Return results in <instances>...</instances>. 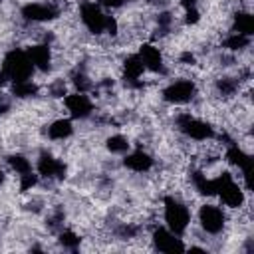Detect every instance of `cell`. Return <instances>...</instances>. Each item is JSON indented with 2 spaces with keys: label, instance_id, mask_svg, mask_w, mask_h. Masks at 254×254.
Here are the masks:
<instances>
[{
  "label": "cell",
  "instance_id": "cell-22",
  "mask_svg": "<svg viewBox=\"0 0 254 254\" xmlns=\"http://www.w3.org/2000/svg\"><path fill=\"white\" fill-rule=\"evenodd\" d=\"M103 10H109V12H113V10H119V8H123L125 4H127V0H95Z\"/></svg>",
  "mask_w": 254,
  "mask_h": 254
},
{
  "label": "cell",
  "instance_id": "cell-2",
  "mask_svg": "<svg viewBox=\"0 0 254 254\" xmlns=\"http://www.w3.org/2000/svg\"><path fill=\"white\" fill-rule=\"evenodd\" d=\"M175 127L183 137H187V139H190L194 143L210 141L216 135L214 125L208 119L198 117V115H194L190 111H177L175 113Z\"/></svg>",
  "mask_w": 254,
  "mask_h": 254
},
{
  "label": "cell",
  "instance_id": "cell-16",
  "mask_svg": "<svg viewBox=\"0 0 254 254\" xmlns=\"http://www.w3.org/2000/svg\"><path fill=\"white\" fill-rule=\"evenodd\" d=\"M228 30L252 38V34H254V18H252V12L250 10H234L232 16H230V28Z\"/></svg>",
  "mask_w": 254,
  "mask_h": 254
},
{
  "label": "cell",
  "instance_id": "cell-4",
  "mask_svg": "<svg viewBox=\"0 0 254 254\" xmlns=\"http://www.w3.org/2000/svg\"><path fill=\"white\" fill-rule=\"evenodd\" d=\"M198 97V85L190 77H177L171 79L161 89V99L167 105H189Z\"/></svg>",
  "mask_w": 254,
  "mask_h": 254
},
{
  "label": "cell",
  "instance_id": "cell-23",
  "mask_svg": "<svg viewBox=\"0 0 254 254\" xmlns=\"http://www.w3.org/2000/svg\"><path fill=\"white\" fill-rule=\"evenodd\" d=\"M10 111V97L0 89V117Z\"/></svg>",
  "mask_w": 254,
  "mask_h": 254
},
{
  "label": "cell",
  "instance_id": "cell-15",
  "mask_svg": "<svg viewBox=\"0 0 254 254\" xmlns=\"http://www.w3.org/2000/svg\"><path fill=\"white\" fill-rule=\"evenodd\" d=\"M220 50L224 52H230V54H242L250 48L252 44V38L250 36H244V34H238V32H226L222 38H220Z\"/></svg>",
  "mask_w": 254,
  "mask_h": 254
},
{
  "label": "cell",
  "instance_id": "cell-9",
  "mask_svg": "<svg viewBox=\"0 0 254 254\" xmlns=\"http://www.w3.org/2000/svg\"><path fill=\"white\" fill-rule=\"evenodd\" d=\"M151 248L157 252H187V244L183 242V236H177L167 226H153L151 228Z\"/></svg>",
  "mask_w": 254,
  "mask_h": 254
},
{
  "label": "cell",
  "instance_id": "cell-11",
  "mask_svg": "<svg viewBox=\"0 0 254 254\" xmlns=\"http://www.w3.org/2000/svg\"><path fill=\"white\" fill-rule=\"evenodd\" d=\"M36 173L44 181H64L67 175V165L52 153L42 151L36 159Z\"/></svg>",
  "mask_w": 254,
  "mask_h": 254
},
{
  "label": "cell",
  "instance_id": "cell-8",
  "mask_svg": "<svg viewBox=\"0 0 254 254\" xmlns=\"http://www.w3.org/2000/svg\"><path fill=\"white\" fill-rule=\"evenodd\" d=\"M137 56L141 58L145 71L151 73H159V75H167L169 67H167V60H165V52L163 48H159L155 42H143L137 50Z\"/></svg>",
  "mask_w": 254,
  "mask_h": 254
},
{
  "label": "cell",
  "instance_id": "cell-14",
  "mask_svg": "<svg viewBox=\"0 0 254 254\" xmlns=\"http://www.w3.org/2000/svg\"><path fill=\"white\" fill-rule=\"evenodd\" d=\"M75 127H73V119L71 117H58L54 121L48 123L46 127V137L50 141H65L73 135Z\"/></svg>",
  "mask_w": 254,
  "mask_h": 254
},
{
  "label": "cell",
  "instance_id": "cell-24",
  "mask_svg": "<svg viewBox=\"0 0 254 254\" xmlns=\"http://www.w3.org/2000/svg\"><path fill=\"white\" fill-rule=\"evenodd\" d=\"M6 179H8V175H6V171L4 169H0V187L6 183Z\"/></svg>",
  "mask_w": 254,
  "mask_h": 254
},
{
  "label": "cell",
  "instance_id": "cell-18",
  "mask_svg": "<svg viewBox=\"0 0 254 254\" xmlns=\"http://www.w3.org/2000/svg\"><path fill=\"white\" fill-rule=\"evenodd\" d=\"M6 165H8V169H10L12 173H16L18 177H20V175H26V173H32V161H30L26 155H22V153H12V155H8V157H6Z\"/></svg>",
  "mask_w": 254,
  "mask_h": 254
},
{
  "label": "cell",
  "instance_id": "cell-12",
  "mask_svg": "<svg viewBox=\"0 0 254 254\" xmlns=\"http://www.w3.org/2000/svg\"><path fill=\"white\" fill-rule=\"evenodd\" d=\"M26 54H28L32 65L36 67V71H42V73L52 71V67H54V52H52V46L50 44L32 42L26 48Z\"/></svg>",
  "mask_w": 254,
  "mask_h": 254
},
{
  "label": "cell",
  "instance_id": "cell-6",
  "mask_svg": "<svg viewBox=\"0 0 254 254\" xmlns=\"http://www.w3.org/2000/svg\"><path fill=\"white\" fill-rule=\"evenodd\" d=\"M20 14L24 22L28 24H44L58 20L64 12L60 6V0H42V2H28L20 8Z\"/></svg>",
  "mask_w": 254,
  "mask_h": 254
},
{
  "label": "cell",
  "instance_id": "cell-19",
  "mask_svg": "<svg viewBox=\"0 0 254 254\" xmlns=\"http://www.w3.org/2000/svg\"><path fill=\"white\" fill-rule=\"evenodd\" d=\"M105 149L111 153V155H125L129 149H131V141L129 137L121 135V133H115V135H109L105 139Z\"/></svg>",
  "mask_w": 254,
  "mask_h": 254
},
{
  "label": "cell",
  "instance_id": "cell-7",
  "mask_svg": "<svg viewBox=\"0 0 254 254\" xmlns=\"http://www.w3.org/2000/svg\"><path fill=\"white\" fill-rule=\"evenodd\" d=\"M79 22L83 24V28L91 34V36H105V28H107V18L109 14L91 0H81L79 2Z\"/></svg>",
  "mask_w": 254,
  "mask_h": 254
},
{
  "label": "cell",
  "instance_id": "cell-17",
  "mask_svg": "<svg viewBox=\"0 0 254 254\" xmlns=\"http://www.w3.org/2000/svg\"><path fill=\"white\" fill-rule=\"evenodd\" d=\"M38 93H40V85H38L34 79L12 83V89H10V95L16 97V99H32V97H36Z\"/></svg>",
  "mask_w": 254,
  "mask_h": 254
},
{
  "label": "cell",
  "instance_id": "cell-10",
  "mask_svg": "<svg viewBox=\"0 0 254 254\" xmlns=\"http://www.w3.org/2000/svg\"><path fill=\"white\" fill-rule=\"evenodd\" d=\"M64 107L65 111L69 113L71 119H79V121H85L89 119L93 113H95V103H93V97L89 93H79V91H71L67 93L64 99Z\"/></svg>",
  "mask_w": 254,
  "mask_h": 254
},
{
  "label": "cell",
  "instance_id": "cell-21",
  "mask_svg": "<svg viewBox=\"0 0 254 254\" xmlns=\"http://www.w3.org/2000/svg\"><path fill=\"white\" fill-rule=\"evenodd\" d=\"M48 93L52 99H64L67 95V81L64 77H56L48 83Z\"/></svg>",
  "mask_w": 254,
  "mask_h": 254
},
{
  "label": "cell",
  "instance_id": "cell-1",
  "mask_svg": "<svg viewBox=\"0 0 254 254\" xmlns=\"http://www.w3.org/2000/svg\"><path fill=\"white\" fill-rule=\"evenodd\" d=\"M161 208H163L165 226L171 232H175L177 236H185L189 232V226L192 220V212H190L189 202L177 194H165Z\"/></svg>",
  "mask_w": 254,
  "mask_h": 254
},
{
  "label": "cell",
  "instance_id": "cell-5",
  "mask_svg": "<svg viewBox=\"0 0 254 254\" xmlns=\"http://www.w3.org/2000/svg\"><path fill=\"white\" fill-rule=\"evenodd\" d=\"M196 220H198V228L202 234L208 236H218L224 232L226 228V210L220 204L214 202H204L196 208Z\"/></svg>",
  "mask_w": 254,
  "mask_h": 254
},
{
  "label": "cell",
  "instance_id": "cell-13",
  "mask_svg": "<svg viewBox=\"0 0 254 254\" xmlns=\"http://www.w3.org/2000/svg\"><path fill=\"white\" fill-rule=\"evenodd\" d=\"M123 167L133 171V173H149L153 167H155V159L149 151L145 149H135V151H127L123 155Z\"/></svg>",
  "mask_w": 254,
  "mask_h": 254
},
{
  "label": "cell",
  "instance_id": "cell-20",
  "mask_svg": "<svg viewBox=\"0 0 254 254\" xmlns=\"http://www.w3.org/2000/svg\"><path fill=\"white\" fill-rule=\"evenodd\" d=\"M58 242L65 250H77L79 244H81V236L75 230H71V228H62L58 232Z\"/></svg>",
  "mask_w": 254,
  "mask_h": 254
},
{
  "label": "cell",
  "instance_id": "cell-3",
  "mask_svg": "<svg viewBox=\"0 0 254 254\" xmlns=\"http://www.w3.org/2000/svg\"><path fill=\"white\" fill-rule=\"evenodd\" d=\"M0 69L6 73V77H8L10 83L28 81L36 73V67L32 65L26 50H18V48H12L10 52L4 54L2 64H0Z\"/></svg>",
  "mask_w": 254,
  "mask_h": 254
}]
</instances>
